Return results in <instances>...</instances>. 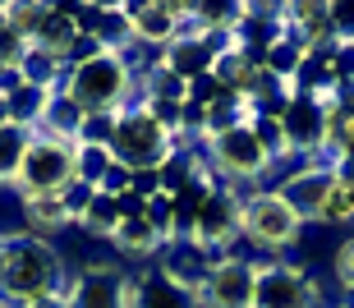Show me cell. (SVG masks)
<instances>
[{
	"mask_svg": "<svg viewBox=\"0 0 354 308\" xmlns=\"http://www.w3.org/2000/svg\"><path fill=\"white\" fill-rule=\"evenodd\" d=\"M350 41H354V37H350Z\"/></svg>",
	"mask_w": 354,
	"mask_h": 308,
	"instance_id": "e575fe53",
	"label": "cell"
},
{
	"mask_svg": "<svg viewBox=\"0 0 354 308\" xmlns=\"http://www.w3.org/2000/svg\"><path fill=\"white\" fill-rule=\"evenodd\" d=\"M331 276L345 295H354V235H345L336 249H331Z\"/></svg>",
	"mask_w": 354,
	"mask_h": 308,
	"instance_id": "d4e9b609",
	"label": "cell"
},
{
	"mask_svg": "<svg viewBox=\"0 0 354 308\" xmlns=\"http://www.w3.org/2000/svg\"><path fill=\"white\" fill-rule=\"evenodd\" d=\"M97 46H102V51H133V32H129V19H124L120 5H106V10H102Z\"/></svg>",
	"mask_w": 354,
	"mask_h": 308,
	"instance_id": "ffe728a7",
	"label": "cell"
},
{
	"mask_svg": "<svg viewBox=\"0 0 354 308\" xmlns=\"http://www.w3.org/2000/svg\"><path fill=\"white\" fill-rule=\"evenodd\" d=\"M129 193L133 198H157L161 193V184H157V171H133V180H129Z\"/></svg>",
	"mask_w": 354,
	"mask_h": 308,
	"instance_id": "f1b7e54d",
	"label": "cell"
},
{
	"mask_svg": "<svg viewBox=\"0 0 354 308\" xmlns=\"http://www.w3.org/2000/svg\"><path fill=\"white\" fill-rule=\"evenodd\" d=\"M74 226L83 230V235H97V240H111L120 230V198H111V193H92L88 212L74 221Z\"/></svg>",
	"mask_w": 354,
	"mask_h": 308,
	"instance_id": "ac0fdd59",
	"label": "cell"
},
{
	"mask_svg": "<svg viewBox=\"0 0 354 308\" xmlns=\"http://www.w3.org/2000/svg\"><path fill=\"white\" fill-rule=\"evenodd\" d=\"M299 235H304L299 212L276 189H258V193L244 198V207H239V244H249L253 253L276 258V253H286V249H295Z\"/></svg>",
	"mask_w": 354,
	"mask_h": 308,
	"instance_id": "3957f363",
	"label": "cell"
},
{
	"mask_svg": "<svg viewBox=\"0 0 354 308\" xmlns=\"http://www.w3.org/2000/svg\"><path fill=\"white\" fill-rule=\"evenodd\" d=\"M111 157L124 166V171H157L161 161L171 157V134L152 120V110L138 102V106L120 110L115 115V129H111Z\"/></svg>",
	"mask_w": 354,
	"mask_h": 308,
	"instance_id": "277c9868",
	"label": "cell"
},
{
	"mask_svg": "<svg viewBox=\"0 0 354 308\" xmlns=\"http://www.w3.org/2000/svg\"><path fill=\"white\" fill-rule=\"evenodd\" d=\"M281 129H286L290 161H313V157H322V143H327V120H322L317 97L295 93V88H290V106H286V115H281Z\"/></svg>",
	"mask_w": 354,
	"mask_h": 308,
	"instance_id": "30bf717a",
	"label": "cell"
},
{
	"mask_svg": "<svg viewBox=\"0 0 354 308\" xmlns=\"http://www.w3.org/2000/svg\"><path fill=\"white\" fill-rule=\"evenodd\" d=\"M111 244L120 249V258H129V262H147V258L166 253V235L147 226L143 216H133V221H120V230L111 235Z\"/></svg>",
	"mask_w": 354,
	"mask_h": 308,
	"instance_id": "9a60e30c",
	"label": "cell"
},
{
	"mask_svg": "<svg viewBox=\"0 0 354 308\" xmlns=\"http://www.w3.org/2000/svg\"><path fill=\"white\" fill-rule=\"evenodd\" d=\"M60 93L83 115H120V110L143 102L138 65H133L129 51H102V55H92V60H83V65H69Z\"/></svg>",
	"mask_w": 354,
	"mask_h": 308,
	"instance_id": "7a4b0ae2",
	"label": "cell"
},
{
	"mask_svg": "<svg viewBox=\"0 0 354 308\" xmlns=\"http://www.w3.org/2000/svg\"><path fill=\"white\" fill-rule=\"evenodd\" d=\"M124 267L120 262H88L83 271L65 276V308H120Z\"/></svg>",
	"mask_w": 354,
	"mask_h": 308,
	"instance_id": "8fae6325",
	"label": "cell"
},
{
	"mask_svg": "<svg viewBox=\"0 0 354 308\" xmlns=\"http://www.w3.org/2000/svg\"><path fill=\"white\" fill-rule=\"evenodd\" d=\"M138 308H194V295L180 290L175 281H166L161 271H143V295Z\"/></svg>",
	"mask_w": 354,
	"mask_h": 308,
	"instance_id": "d6986e66",
	"label": "cell"
},
{
	"mask_svg": "<svg viewBox=\"0 0 354 308\" xmlns=\"http://www.w3.org/2000/svg\"><path fill=\"white\" fill-rule=\"evenodd\" d=\"M341 308H354V295H345V304H341Z\"/></svg>",
	"mask_w": 354,
	"mask_h": 308,
	"instance_id": "836d02e7",
	"label": "cell"
},
{
	"mask_svg": "<svg viewBox=\"0 0 354 308\" xmlns=\"http://www.w3.org/2000/svg\"><path fill=\"white\" fill-rule=\"evenodd\" d=\"M5 14H10V28L19 32V37H37L41 28V14H46V5H37V0H19V5H5Z\"/></svg>",
	"mask_w": 354,
	"mask_h": 308,
	"instance_id": "cb8c5ba5",
	"label": "cell"
},
{
	"mask_svg": "<svg viewBox=\"0 0 354 308\" xmlns=\"http://www.w3.org/2000/svg\"><path fill=\"white\" fill-rule=\"evenodd\" d=\"M79 41V28H74V19H69L60 5H46V14H41V28H37V37H32V46H41L46 55H55L60 65H65V55L69 46Z\"/></svg>",
	"mask_w": 354,
	"mask_h": 308,
	"instance_id": "2e32d148",
	"label": "cell"
},
{
	"mask_svg": "<svg viewBox=\"0 0 354 308\" xmlns=\"http://www.w3.org/2000/svg\"><path fill=\"white\" fill-rule=\"evenodd\" d=\"M92 193H97V189H92V184H83V180H74V184H69L65 193H60V198H65V207H69V216H74V221H79V216L88 212Z\"/></svg>",
	"mask_w": 354,
	"mask_h": 308,
	"instance_id": "83f0119b",
	"label": "cell"
},
{
	"mask_svg": "<svg viewBox=\"0 0 354 308\" xmlns=\"http://www.w3.org/2000/svg\"><path fill=\"white\" fill-rule=\"evenodd\" d=\"M336 175H341L345 184H350V189H354V157H350V161H341V166H336Z\"/></svg>",
	"mask_w": 354,
	"mask_h": 308,
	"instance_id": "4dcf8cb0",
	"label": "cell"
},
{
	"mask_svg": "<svg viewBox=\"0 0 354 308\" xmlns=\"http://www.w3.org/2000/svg\"><path fill=\"white\" fill-rule=\"evenodd\" d=\"M225 97V88L212 74H198L194 83H189V102H198V106H212V102H221Z\"/></svg>",
	"mask_w": 354,
	"mask_h": 308,
	"instance_id": "4316f807",
	"label": "cell"
},
{
	"mask_svg": "<svg viewBox=\"0 0 354 308\" xmlns=\"http://www.w3.org/2000/svg\"><path fill=\"white\" fill-rule=\"evenodd\" d=\"M253 281H258V258L230 253L207 267L203 285L194 290V308H253Z\"/></svg>",
	"mask_w": 354,
	"mask_h": 308,
	"instance_id": "ba28073f",
	"label": "cell"
},
{
	"mask_svg": "<svg viewBox=\"0 0 354 308\" xmlns=\"http://www.w3.org/2000/svg\"><path fill=\"white\" fill-rule=\"evenodd\" d=\"M253 308H322V290L308 267L272 258V262H258Z\"/></svg>",
	"mask_w": 354,
	"mask_h": 308,
	"instance_id": "52a82bcc",
	"label": "cell"
},
{
	"mask_svg": "<svg viewBox=\"0 0 354 308\" xmlns=\"http://www.w3.org/2000/svg\"><path fill=\"white\" fill-rule=\"evenodd\" d=\"M143 221L157 230V235H166V244H175V202H171V193H157V198H147Z\"/></svg>",
	"mask_w": 354,
	"mask_h": 308,
	"instance_id": "603a6c76",
	"label": "cell"
},
{
	"mask_svg": "<svg viewBox=\"0 0 354 308\" xmlns=\"http://www.w3.org/2000/svg\"><path fill=\"white\" fill-rule=\"evenodd\" d=\"M74 152L79 143H65V138L37 134L32 129V148H28L24 166H19V180H14V193L19 198H46V193H65L79 175H74Z\"/></svg>",
	"mask_w": 354,
	"mask_h": 308,
	"instance_id": "5b68a950",
	"label": "cell"
},
{
	"mask_svg": "<svg viewBox=\"0 0 354 308\" xmlns=\"http://www.w3.org/2000/svg\"><path fill=\"white\" fill-rule=\"evenodd\" d=\"M5 28H10V14H5V5H0V32H5Z\"/></svg>",
	"mask_w": 354,
	"mask_h": 308,
	"instance_id": "d6a6232c",
	"label": "cell"
},
{
	"mask_svg": "<svg viewBox=\"0 0 354 308\" xmlns=\"http://www.w3.org/2000/svg\"><path fill=\"white\" fill-rule=\"evenodd\" d=\"M28 308H65V295H41V299H32Z\"/></svg>",
	"mask_w": 354,
	"mask_h": 308,
	"instance_id": "f546056e",
	"label": "cell"
},
{
	"mask_svg": "<svg viewBox=\"0 0 354 308\" xmlns=\"http://www.w3.org/2000/svg\"><path fill=\"white\" fill-rule=\"evenodd\" d=\"M28 148H32V129H24V124H0V184L5 189H14Z\"/></svg>",
	"mask_w": 354,
	"mask_h": 308,
	"instance_id": "e0dca14e",
	"label": "cell"
},
{
	"mask_svg": "<svg viewBox=\"0 0 354 308\" xmlns=\"http://www.w3.org/2000/svg\"><path fill=\"white\" fill-rule=\"evenodd\" d=\"M111 161H115L111 148H79V152H74V175H79L83 184L97 189V184H102V175L111 171Z\"/></svg>",
	"mask_w": 354,
	"mask_h": 308,
	"instance_id": "7402d4cb",
	"label": "cell"
},
{
	"mask_svg": "<svg viewBox=\"0 0 354 308\" xmlns=\"http://www.w3.org/2000/svg\"><path fill=\"white\" fill-rule=\"evenodd\" d=\"M336 184V166H331L327 157H313V161H295L281 180H276V193L299 212V221L308 226V221H317V212H322V198H327V189Z\"/></svg>",
	"mask_w": 354,
	"mask_h": 308,
	"instance_id": "9c48e42d",
	"label": "cell"
},
{
	"mask_svg": "<svg viewBox=\"0 0 354 308\" xmlns=\"http://www.w3.org/2000/svg\"><path fill=\"white\" fill-rule=\"evenodd\" d=\"M115 129V115H83L79 124V148H106Z\"/></svg>",
	"mask_w": 354,
	"mask_h": 308,
	"instance_id": "484cf974",
	"label": "cell"
},
{
	"mask_svg": "<svg viewBox=\"0 0 354 308\" xmlns=\"http://www.w3.org/2000/svg\"><path fill=\"white\" fill-rule=\"evenodd\" d=\"M124 19H129V32H133V46H152V51H166L175 37H180V19L171 14L166 0H129L120 5Z\"/></svg>",
	"mask_w": 354,
	"mask_h": 308,
	"instance_id": "7c38bea8",
	"label": "cell"
},
{
	"mask_svg": "<svg viewBox=\"0 0 354 308\" xmlns=\"http://www.w3.org/2000/svg\"><path fill=\"white\" fill-rule=\"evenodd\" d=\"M322 226H350L354 221V189L345 184L341 175H336V184L327 189V198H322V212H317Z\"/></svg>",
	"mask_w": 354,
	"mask_h": 308,
	"instance_id": "44dd1931",
	"label": "cell"
},
{
	"mask_svg": "<svg viewBox=\"0 0 354 308\" xmlns=\"http://www.w3.org/2000/svg\"><path fill=\"white\" fill-rule=\"evenodd\" d=\"M0 124H10V97H0Z\"/></svg>",
	"mask_w": 354,
	"mask_h": 308,
	"instance_id": "1f68e13d",
	"label": "cell"
},
{
	"mask_svg": "<svg viewBox=\"0 0 354 308\" xmlns=\"http://www.w3.org/2000/svg\"><path fill=\"white\" fill-rule=\"evenodd\" d=\"M19 207H24V226L32 240H60L65 230H74V216H69L65 198L60 193H46V198H19Z\"/></svg>",
	"mask_w": 354,
	"mask_h": 308,
	"instance_id": "4fadbf2b",
	"label": "cell"
},
{
	"mask_svg": "<svg viewBox=\"0 0 354 308\" xmlns=\"http://www.w3.org/2000/svg\"><path fill=\"white\" fill-rule=\"evenodd\" d=\"M60 249L32 235H0V308H28L41 295L65 290Z\"/></svg>",
	"mask_w": 354,
	"mask_h": 308,
	"instance_id": "6da1fadb",
	"label": "cell"
},
{
	"mask_svg": "<svg viewBox=\"0 0 354 308\" xmlns=\"http://www.w3.org/2000/svg\"><path fill=\"white\" fill-rule=\"evenodd\" d=\"M304 60H308V51H304V41H299V32H295V28H286V32H281V37H276L272 46L263 51V69L272 74L276 83H286V88L299 79Z\"/></svg>",
	"mask_w": 354,
	"mask_h": 308,
	"instance_id": "5bb4252c",
	"label": "cell"
},
{
	"mask_svg": "<svg viewBox=\"0 0 354 308\" xmlns=\"http://www.w3.org/2000/svg\"><path fill=\"white\" fill-rule=\"evenodd\" d=\"M239 207H244L239 189L216 184L207 193V202L198 207V216H194L189 244H194V249H203V253L212 258V267H216L221 258L235 253V244H239Z\"/></svg>",
	"mask_w": 354,
	"mask_h": 308,
	"instance_id": "8992f818",
	"label": "cell"
}]
</instances>
